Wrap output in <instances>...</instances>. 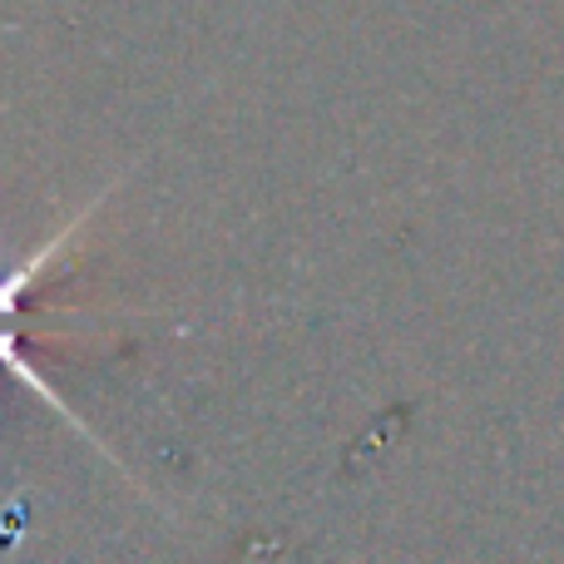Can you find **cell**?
Instances as JSON below:
<instances>
[{
  "mask_svg": "<svg viewBox=\"0 0 564 564\" xmlns=\"http://www.w3.org/2000/svg\"><path fill=\"white\" fill-rule=\"evenodd\" d=\"M99 198H105V194H99ZM99 198H95V204L79 208L75 218H65V224H59V234H55V238H45V243H40L30 258H20V263L10 268V273H0V322H15V327H20V302H25V292L45 282V273L59 263V258H65V248H69V243H79L85 224L99 214Z\"/></svg>",
  "mask_w": 564,
  "mask_h": 564,
  "instance_id": "cell-1",
  "label": "cell"
},
{
  "mask_svg": "<svg viewBox=\"0 0 564 564\" xmlns=\"http://www.w3.org/2000/svg\"><path fill=\"white\" fill-rule=\"evenodd\" d=\"M15 332H20V327H15V322H0V367H6V371H10V377H20V381H25V387H30V391H35V397H40V401H45V406H50V411H59V416H65V421H69V426H79V431H85V421H79V416H75V411H69V406H65V401H59V391H55V387H50V381H45V377H40V371H35V367H30V361H25V357H20V347H15ZM85 436H89V431H85ZM89 441H95V436H89Z\"/></svg>",
  "mask_w": 564,
  "mask_h": 564,
  "instance_id": "cell-2",
  "label": "cell"
}]
</instances>
